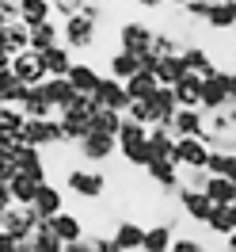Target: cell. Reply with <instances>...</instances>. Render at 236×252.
Here are the masks:
<instances>
[{
    "instance_id": "6da1fadb",
    "label": "cell",
    "mask_w": 236,
    "mask_h": 252,
    "mask_svg": "<svg viewBox=\"0 0 236 252\" xmlns=\"http://www.w3.org/2000/svg\"><path fill=\"white\" fill-rule=\"evenodd\" d=\"M114 42H118L114 50H126L133 58H145L157 46V27H149L145 19H122L118 31H114Z\"/></svg>"
},
{
    "instance_id": "7a4b0ae2",
    "label": "cell",
    "mask_w": 236,
    "mask_h": 252,
    "mask_svg": "<svg viewBox=\"0 0 236 252\" xmlns=\"http://www.w3.org/2000/svg\"><path fill=\"white\" fill-rule=\"evenodd\" d=\"M65 191H73V195L84 199V203H95V199H103V195H107V176L99 172V168L77 164V168H69V172H65Z\"/></svg>"
},
{
    "instance_id": "3957f363",
    "label": "cell",
    "mask_w": 236,
    "mask_h": 252,
    "mask_svg": "<svg viewBox=\"0 0 236 252\" xmlns=\"http://www.w3.org/2000/svg\"><path fill=\"white\" fill-rule=\"evenodd\" d=\"M38 225H42V218L34 214V206H8V210H0V233H8L19 245H31Z\"/></svg>"
},
{
    "instance_id": "277c9868",
    "label": "cell",
    "mask_w": 236,
    "mask_h": 252,
    "mask_svg": "<svg viewBox=\"0 0 236 252\" xmlns=\"http://www.w3.org/2000/svg\"><path fill=\"white\" fill-rule=\"evenodd\" d=\"M210 157H213V145L206 138H179L175 142L172 160L183 168V172H206L210 168Z\"/></svg>"
},
{
    "instance_id": "5b68a950",
    "label": "cell",
    "mask_w": 236,
    "mask_h": 252,
    "mask_svg": "<svg viewBox=\"0 0 236 252\" xmlns=\"http://www.w3.org/2000/svg\"><path fill=\"white\" fill-rule=\"evenodd\" d=\"M23 145H34V149H61L65 134L57 119H27V130H23Z\"/></svg>"
},
{
    "instance_id": "8992f818",
    "label": "cell",
    "mask_w": 236,
    "mask_h": 252,
    "mask_svg": "<svg viewBox=\"0 0 236 252\" xmlns=\"http://www.w3.org/2000/svg\"><path fill=\"white\" fill-rule=\"evenodd\" d=\"M175 203H179V214H187L190 225H206L210 214H213V199L206 191H194V188H179L175 191Z\"/></svg>"
},
{
    "instance_id": "52a82bcc",
    "label": "cell",
    "mask_w": 236,
    "mask_h": 252,
    "mask_svg": "<svg viewBox=\"0 0 236 252\" xmlns=\"http://www.w3.org/2000/svg\"><path fill=\"white\" fill-rule=\"evenodd\" d=\"M99 107H107V111H122L126 115L130 111V92H126V80H114V77H103L99 80V88H95L92 95Z\"/></svg>"
},
{
    "instance_id": "ba28073f",
    "label": "cell",
    "mask_w": 236,
    "mask_h": 252,
    "mask_svg": "<svg viewBox=\"0 0 236 252\" xmlns=\"http://www.w3.org/2000/svg\"><path fill=\"white\" fill-rule=\"evenodd\" d=\"M12 73H16L27 88H38V84H46V80H50L46 65H42V54H34V50H27V54L12 58Z\"/></svg>"
},
{
    "instance_id": "9c48e42d",
    "label": "cell",
    "mask_w": 236,
    "mask_h": 252,
    "mask_svg": "<svg viewBox=\"0 0 236 252\" xmlns=\"http://www.w3.org/2000/svg\"><path fill=\"white\" fill-rule=\"evenodd\" d=\"M80 160H88V164H103V160H110L114 153H118V138H107V134H88L84 142L77 145Z\"/></svg>"
},
{
    "instance_id": "30bf717a",
    "label": "cell",
    "mask_w": 236,
    "mask_h": 252,
    "mask_svg": "<svg viewBox=\"0 0 236 252\" xmlns=\"http://www.w3.org/2000/svg\"><path fill=\"white\" fill-rule=\"evenodd\" d=\"M145 176H149V184L160 191H179L183 188V168L175 164V160H153L149 168H145Z\"/></svg>"
},
{
    "instance_id": "8fae6325",
    "label": "cell",
    "mask_w": 236,
    "mask_h": 252,
    "mask_svg": "<svg viewBox=\"0 0 236 252\" xmlns=\"http://www.w3.org/2000/svg\"><path fill=\"white\" fill-rule=\"evenodd\" d=\"M145 233H149V225H141V221H133V218H118L114 229H110V237H114L126 252H141L145 249Z\"/></svg>"
},
{
    "instance_id": "7c38bea8",
    "label": "cell",
    "mask_w": 236,
    "mask_h": 252,
    "mask_svg": "<svg viewBox=\"0 0 236 252\" xmlns=\"http://www.w3.org/2000/svg\"><path fill=\"white\" fill-rule=\"evenodd\" d=\"M0 46H4V58H19L31 50V27L19 19V23H8L0 27Z\"/></svg>"
},
{
    "instance_id": "4fadbf2b",
    "label": "cell",
    "mask_w": 236,
    "mask_h": 252,
    "mask_svg": "<svg viewBox=\"0 0 236 252\" xmlns=\"http://www.w3.org/2000/svg\"><path fill=\"white\" fill-rule=\"evenodd\" d=\"M34 214L42 221H53L57 214H65V191L57 184H42L38 188V199H34Z\"/></svg>"
},
{
    "instance_id": "5bb4252c",
    "label": "cell",
    "mask_w": 236,
    "mask_h": 252,
    "mask_svg": "<svg viewBox=\"0 0 236 252\" xmlns=\"http://www.w3.org/2000/svg\"><path fill=\"white\" fill-rule=\"evenodd\" d=\"M103 73L114 80H133L137 73H141V58H133V54H126V50H110L107 62H103Z\"/></svg>"
},
{
    "instance_id": "9a60e30c",
    "label": "cell",
    "mask_w": 236,
    "mask_h": 252,
    "mask_svg": "<svg viewBox=\"0 0 236 252\" xmlns=\"http://www.w3.org/2000/svg\"><path fill=\"white\" fill-rule=\"evenodd\" d=\"M229 103H233V99H229L225 69H217L213 77H206V88H202V111H225Z\"/></svg>"
},
{
    "instance_id": "2e32d148",
    "label": "cell",
    "mask_w": 236,
    "mask_h": 252,
    "mask_svg": "<svg viewBox=\"0 0 236 252\" xmlns=\"http://www.w3.org/2000/svg\"><path fill=\"white\" fill-rule=\"evenodd\" d=\"M103 77H107V73H99L92 62H80V58H77V65L69 69V84H73L80 95H95V88H99Z\"/></svg>"
},
{
    "instance_id": "e0dca14e",
    "label": "cell",
    "mask_w": 236,
    "mask_h": 252,
    "mask_svg": "<svg viewBox=\"0 0 236 252\" xmlns=\"http://www.w3.org/2000/svg\"><path fill=\"white\" fill-rule=\"evenodd\" d=\"M175 138H206V111L202 107H183L175 115Z\"/></svg>"
},
{
    "instance_id": "ac0fdd59",
    "label": "cell",
    "mask_w": 236,
    "mask_h": 252,
    "mask_svg": "<svg viewBox=\"0 0 236 252\" xmlns=\"http://www.w3.org/2000/svg\"><path fill=\"white\" fill-rule=\"evenodd\" d=\"M0 188L12 195V203H16V206H34V199H38V188H42V184H38V180H31V176H23V172H16L8 184H0Z\"/></svg>"
},
{
    "instance_id": "d6986e66",
    "label": "cell",
    "mask_w": 236,
    "mask_h": 252,
    "mask_svg": "<svg viewBox=\"0 0 236 252\" xmlns=\"http://www.w3.org/2000/svg\"><path fill=\"white\" fill-rule=\"evenodd\" d=\"M202 88H206L202 73H187L172 92H175V99H179V107H202Z\"/></svg>"
},
{
    "instance_id": "ffe728a7",
    "label": "cell",
    "mask_w": 236,
    "mask_h": 252,
    "mask_svg": "<svg viewBox=\"0 0 236 252\" xmlns=\"http://www.w3.org/2000/svg\"><path fill=\"white\" fill-rule=\"evenodd\" d=\"M183 62H187V69L190 73H202V77H213L221 65H217V58L210 54L206 46H198V42H190L187 50H183Z\"/></svg>"
},
{
    "instance_id": "44dd1931",
    "label": "cell",
    "mask_w": 236,
    "mask_h": 252,
    "mask_svg": "<svg viewBox=\"0 0 236 252\" xmlns=\"http://www.w3.org/2000/svg\"><path fill=\"white\" fill-rule=\"evenodd\" d=\"M175 225H168V221H153L149 225V233H145V249L141 252H172L175 245Z\"/></svg>"
},
{
    "instance_id": "7402d4cb",
    "label": "cell",
    "mask_w": 236,
    "mask_h": 252,
    "mask_svg": "<svg viewBox=\"0 0 236 252\" xmlns=\"http://www.w3.org/2000/svg\"><path fill=\"white\" fill-rule=\"evenodd\" d=\"M19 19L34 31V27H42V23H50V19H57V16H53V4L50 0H19Z\"/></svg>"
},
{
    "instance_id": "603a6c76",
    "label": "cell",
    "mask_w": 236,
    "mask_h": 252,
    "mask_svg": "<svg viewBox=\"0 0 236 252\" xmlns=\"http://www.w3.org/2000/svg\"><path fill=\"white\" fill-rule=\"evenodd\" d=\"M149 103H153V111H157V126H175V115H179V99H175V92L172 88H160L157 95H153V99H149Z\"/></svg>"
},
{
    "instance_id": "cb8c5ba5",
    "label": "cell",
    "mask_w": 236,
    "mask_h": 252,
    "mask_svg": "<svg viewBox=\"0 0 236 252\" xmlns=\"http://www.w3.org/2000/svg\"><path fill=\"white\" fill-rule=\"evenodd\" d=\"M53 225V233L61 237L65 245H73V241H88V229H84V221H80V214H73V210H65V214H57V218L50 221Z\"/></svg>"
},
{
    "instance_id": "d4e9b609",
    "label": "cell",
    "mask_w": 236,
    "mask_h": 252,
    "mask_svg": "<svg viewBox=\"0 0 236 252\" xmlns=\"http://www.w3.org/2000/svg\"><path fill=\"white\" fill-rule=\"evenodd\" d=\"M42 65H46L50 77H69V69L77 65V54L61 42V46H53V50H46V54H42Z\"/></svg>"
},
{
    "instance_id": "484cf974",
    "label": "cell",
    "mask_w": 236,
    "mask_h": 252,
    "mask_svg": "<svg viewBox=\"0 0 236 252\" xmlns=\"http://www.w3.org/2000/svg\"><path fill=\"white\" fill-rule=\"evenodd\" d=\"M23 115H27V119H53V115H57V107L50 103V95H46V88H42V84H38V88H27Z\"/></svg>"
},
{
    "instance_id": "4316f807",
    "label": "cell",
    "mask_w": 236,
    "mask_h": 252,
    "mask_svg": "<svg viewBox=\"0 0 236 252\" xmlns=\"http://www.w3.org/2000/svg\"><path fill=\"white\" fill-rule=\"evenodd\" d=\"M23 130H27V115H23V107H0V138L23 142Z\"/></svg>"
},
{
    "instance_id": "83f0119b",
    "label": "cell",
    "mask_w": 236,
    "mask_h": 252,
    "mask_svg": "<svg viewBox=\"0 0 236 252\" xmlns=\"http://www.w3.org/2000/svg\"><path fill=\"white\" fill-rule=\"evenodd\" d=\"M61 46V19H50L42 27H34L31 31V50L34 54H46V50Z\"/></svg>"
},
{
    "instance_id": "f1b7e54d",
    "label": "cell",
    "mask_w": 236,
    "mask_h": 252,
    "mask_svg": "<svg viewBox=\"0 0 236 252\" xmlns=\"http://www.w3.org/2000/svg\"><path fill=\"white\" fill-rule=\"evenodd\" d=\"M141 145H149V126H141V123H133V119H126L122 134H118V157H126V153L141 149Z\"/></svg>"
},
{
    "instance_id": "f546056e",
    "label": "cell",
    "mask_w": 236,
    "mask_h": 252,
    "mask_svg": "<svg viewBox=\"0 0 236 252\" xmlns=\"http://www.w3.org/2000/svg\"><path fill=\"white\" fill-rule=\"evenodd\" d=\"M175 142H179V138H175L172 126H153V130H149V149H153L157 160H172Z\"/></svg>"
},
{
    "instance_id": "4dcf8cb0",
    "label": "cell",
    "mask_w": 236,
    "mask_h": 252,
    "mask_svg": "<svg viewBox=\"0 0 236 252\" xmlns=\"http://www.w3.org/2000/svg\"><path fill=\"white\" fill-rule=\"evenodd\" d=\"M206 233L229 241V237L236 233V210L233 206H213V214H210V221H206Z\"/></svg>"
},
{
    "instance_id": "1f68e13d",
    "label": "cell",
    "mask_w": 236,
    "mask_h": 252,
    "mask_svg": "<svg viewBox=\"0 0 236 252\" xmlns=\"http://www.w3.org/2000/svg\"><path fill=\"white\" fill-rule=\"evenodd\" d=\"M42 88H46V95H50V103H53V107L57 111H65L69 107V103H73V99H77V88H73V84H69V77H50L46 84H42Z\"/></svg>"
},
{
    "instance_id": "d6a6232c",
    "label": "cell",
    "mask_w": 236,
    "mask_h": 252,
    "mask_svg": "<svg viewBox=\"0 0 236 252\" xmlns=\"http://www.w3.org/2000/svg\"><path fill=\"white\" fill-rule=\"evenodd\" d=\"M206 195L213 199V206H233L236 203V184L229 176H210L206 180Z\"/></svg>"
},
{
    "instance_id": "836d02e7",
    "label": "cell",
    "mask_w": 236,
    "mask_h": 252,
    "mask_svg": "<svg viewBox=\"0 0 236 252\" xmlns=\"http://www.w3.org/2000/svg\"><path fill=\"white\" fill-rule=\"evenodd\" d=\"M206 27H210V31H236V0H221V4H213Z\"/></svg>"
},
{
    "instance_id": "e575fe53",
    "label": "cell",
    "mask_w": 236,
    "mask_h": 252,
    "mask_svg": "<svg viewBox=\"0 0 236 252\" xmlns=\"http://www.w3.org/2000/svg\"><path fill=\"white\" fill-rule=\"evenodd\" d=\"M122 126H126V115H122V111L99 107V115L92 119V130H95V134H107V138H118V134H122Z\"/></svg>"
},
{
    "instance_id": "d590c367",
    "label": "cell",
    "mask_w": 236,
    "mask_h": 252,
    "mask_svg": "<svg viewBox=\"0 0 236 252\" xmlns=\"http://www.w3.org/2000/svg\"><path fill=\"white\" fill-rule=\"evenodd\" d=\"M187 73H190V69H187V62H183V54H179V58H164V62H160L157 80H160V88H175Z\"/></svg>"
},
{
    "instance_id": "8d00e7d4",
    "label": "cell",
    "mask_w": 236,
    "mask_h": 252,
    "mask_svg": "<svg viewBox=\"0 0 236 252\" xmlns=\"http://www.w3.org/2000/svg\"><path fill=\"white\" fill-rule=\"evenodd\" d=\"M126 92H130V103H133V99H153V95L160 92V80L153 77V73H137L133 80H126Z\"/></svg>"
},
{
    "instance_id": "74e56055",
    "label": "cell",
    "mask_w": 236,
    "mask_h": 252,
    "mask_svg": "<svg viewBox=\"0 0 236 252\" xmlns=\"http://www.w3.org/2000/svg\"><path fill=\"white\" fill-rule=\"evenodd\" d=\"M31 249L34 252H65V241L53 233V225H50V221H42V225H38V233L31 237Z\"/></svg>"
},
{
    "instance_id": "f35d334b",
    "label": "cell",
    "mask_w": 236,
    "mask_h": 252,
    "mask_svg": "<svg viewBox=\"0 0 236 252\" xmlns=\"http://www.w3.org/2000/svg\"><path fill=\"white\" fill-rule=\"evenodd\" d=\"M57 115H69V119H80V123H92L95 115H99V103H95L92 95H77V99H73L65 111H57Z\"/></svg>"
},
{
    "instance_id": "ab89813d",
    "label": "cell",
    "mask_w": 236,
    "mask_h": 252,
    "mask_svg": "<svg viewBox=\"0 0 236 252\" xmlns=\"http://www.w3.org/2000/svg\"><path fill=\"white\" fill-rule=\"evenodd\" d=\"M57 123H61L65 145H80L88 134H92V123H80V119H69V115H57Z\"/></svg>"
},
{
    "instance_id": "60d3db41",
    "label": "cell",
    "mask_w": 236,
    "mask_h": 252,
    "mask_svg": "<svg viewBox=\"0 0 236 252\" xmlns=\"http://www.w3.org/2000/svg\"><path fill=\"white\" fill-rule=\"evenodd\" d=\"M126 119H133V123H141V126H157V111H153V103L149 99H133L130 103V111H126Z\"/></svg>"
},
{
    "instance_id": "b9f144b4",
    "label": "cell",
    "mask_w": 236,
    "mask_h": 252,
    "mask_svg": "<svg viewBox=\"0 0 236 252\" xmlns=\"http://www.w3.org/2000/svg\"><path fill=\"white\" fill-rule=\"evenodd\" d=\"M50 4H53V16L61 19H73V16H80V12H84V8H88V0H50Z\"/></svg>"
},
{
    "instance_id": "7bdbcfd3",
    "label": "cell",
    "mask_w": 236,
    "mask_h": 252,
    "mask_svg": "<svg viewBox=\"0 0 236 252\" xmlns=\"http://www.w3.org/2000/svg\"><path fill=\"white\" fill-rule=\"evenodd\" d=\"M229 168H233V153L213 149V157H210V168H206V172H210V176H229Z\"/></svg>"
},
{
    "instance_id": "ee69618b",
    "label": "cell",
    "mask_w": 236,
    "mask_h": 252,
    "mask_svg": "<svg viewBox=\"0 0 236 252\" xmlns=\"http://www.w3.org/2000/svg\"><path fill=\"white\" fill-rule=\"evenodd\" d=\"M172 252H210V249H206V245L198 241V237L179 233V237H175V245H172Z\"/></svg>"
},
{
    "instance_id": "f6af8a7d",
    "label": "cell",
    "mask_w": 236,
    "mask_h": 252,
    "mask_svg": "<svg viewBox=\"0 0 236 252\" xmlns=\"http://www.w3.org/2000/svg\"><path fill=\"white\" fill-rule=\"evenodd\" d=\"M19 23V0H0V27Z\"/></svg>"
},
{
    "instance_id": "bcb514c9",
    "label": "cell",
    "mask_w": 236,
    "mask_h": 252,
    "mask_svg": "<svg viewBox=\"0 0 236 252\" xmlns=\"http://www.w3.org/2000/svg\"><path fill=\"white\" fill-rule=\"evenodd\" d=\"M92 249H95V252H126L118 241H114V237H103V233H95V237H92Z\"/></svg>"
},
{
    "instance_id": "7dc6e473",
    "label": "cell",
    "mask_w": 236,
    "mask_h": 252,
    "mask_svg": "<svg viewBox=\"0 0 236 252\" xmlns=\"http://www.w3.org/2000/svg\"><path fill=\"white\" fill-rule=\"evenodd\" d=\"M65 252H95L92 249V237H88V241H73V245H65Z\"/></svg>"
},
{
    "instance_id": "c3c4849f",
    "label": "cell",
    "mask_w": 236,
    "mask_h": 252,
    "mask_svg": "<svg viewBox=\"0 0 236 252\" xmlns=\"http://www.w3.org/2000/svg\"><path fill=\"white\" fill-rule=\"evenodd\" d=\"M19 249V241H12L8 233H0V252H16Z\"/></svg>"
},
{
    "instance_id": "681fc988",
    "label": "cell",
    "mask_w": 236,
    "mask_h": 252,
    "mask_svg": "<svg viewBox=\"0 0 236 252\" xmlns=\"http://www.w3.org/2000/svg\"><path fill=\"white\" fill-rule=\"evenodd\" d=\"M133 4H137L141 12H157V8H160V4H164V0H133Z\"/></svg>"
},
{
    "instance_id": "f907efd6",
    "label": "cell",
    "mask_w": 236,
    "mask_h": 252,
    "mask_svg": "<svg viewBox=\"0 0 236 252\" xmlns=\"http://www.w3.org/2000/svg\"><path fill=\"white\" fill-rule=\"evenodd\" d=\"M164 4H168V8H187L190 0H164Z\"/></svg>"
},
{
    "instance_id": "816d5d0a",
    "label": "cell",
    "mask_w": 236,
    "mask_h": 252,
    "mask_svg": "<svg viewBox=\"0 0 236 252\" xmlns=\"http://www.w3.org/2000/svg\"><path fill=\"white\" fill-rule=\"evenodd\" d=\"M225 252H236V233L229 237V241H225Z\"/></svg>"
},
{
    "instance_id": "f5cc1de1",
    "label": "cell",
    "mask_w": 236,
    "mask_h": 252,
    "mask_svg": "<svg viewBox=\"0 0 236 252\" xmlns=\"http://www.w3.org/2000/svg\"><path fill=\"white\" fill-rule=\"evenodd\" d=\"M229 180L236 184V153H233V168H229Z\"/></svg>"
},
{
    "instance_id": "db71d44e",
    "label": "cell",
    "mask_w": 236,
    "mask_h": 252,
    "mask_svg": "<svg viewBox=\"0 0 236 252\" xmlns=\"http://www.w3.org/2000/svg\"><path fill=\"white\" fill-rule=\"evenodd\" d=\"M16 252H34V249H31V245H19V249H16Z\"/></svg>"
},
{
    "instance_id": "11a10c76",
    "label": "cell",
    "mask_w": 236,
    "mask_h": 252,
    "mask_svg": "<svg viewBox=\"0 0 236 252\" xmlns=\"http://www.w3.org/2000/svg\"><path fill=\"white\" fill-rule=\"evenodd\" d=\"M99 4H110V0H99Z\"/></svg>"
},
{
    "instance_id": "9f6ffc18",
    "label": "cell",
    "mask_w": 236,
    "mask_h": 252,
    "mask_svg": "<svg viewBox=\"0 0 236 252\" xmlns=\"http://www.w3.org/2000/svg\"><path fill=\"white\" fill-rule=\"evenodd\" d=\"M233 210H236V203H233Z\"/></svg>"
}]
</instances>
